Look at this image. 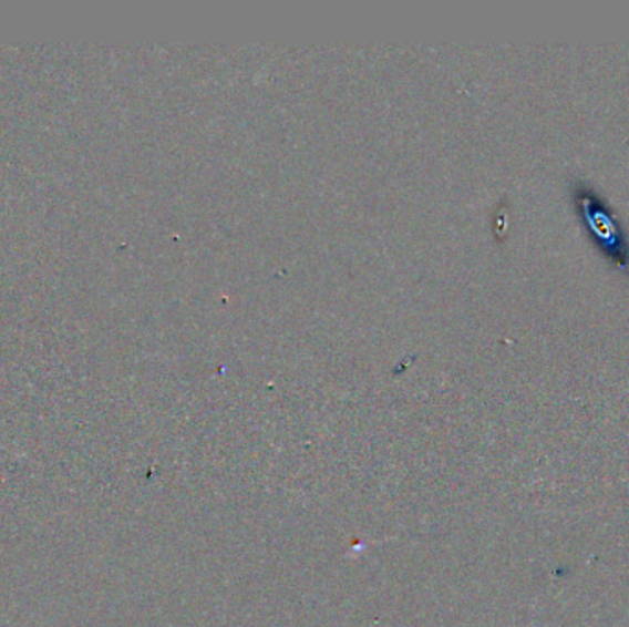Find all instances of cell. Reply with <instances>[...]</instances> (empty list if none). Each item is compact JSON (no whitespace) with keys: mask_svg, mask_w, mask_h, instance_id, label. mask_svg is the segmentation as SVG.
<instances>
[{"mask_svg":"<svg viewBox=\"0 0 629 627\" xmlns=\"http://www.w3.org/2000/svg\"><path fill=\"white\" fill-rule=\"evenodd\" d=\"M576 203L604 255L608 256L619 269H626L629 264L628 241L620 230L619 223L615 222L611 210L592 189L586 186L578 188Z\"/></svg>","mask_w":629,"mask_h":627,"instance_id":"6da1fadb","label":"cell"}]
</instances>
